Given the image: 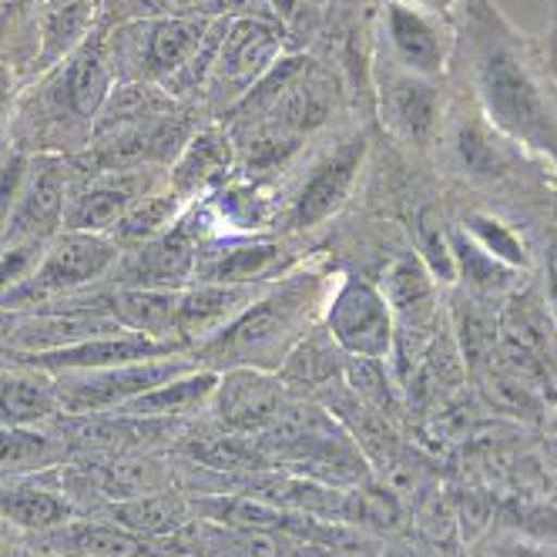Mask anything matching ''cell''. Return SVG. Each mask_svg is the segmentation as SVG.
Masks as SVG:
<instances>
[{"instance_id": "obj_1", "label": "cell", "mask_w": 557, "mask_h": 557, "mask_svg": "<svg viewBox=\"0 0 557 557\" xmlns=\"http://www.w3.org/2000/svg\"><path fill=\"white\" fill-rule=\"evenodd\" d=\"M476 82H481L487 114L510 138L557 158V125L550 117V108L528 67L517 61V54L507 45L494 41V37H481V48H476Z\"/></svg>"}, {"instance_id": "obj_2", "label": "cell", "mask_w": 557, "mask_h": 557, "mask_svg": "<svg viewBox=\"0 0 557 557\" xmlns=\"http://www.w3.org/2000/svg\"><path fill=\"white\" fill-rule=\"evenodd\" d=\"M117 259H122V249L111 243V235L58 232L45 249V259L30 272V278H24L8 296H0V309L14 312V309L48 306L64 296H74L85 286L98 283V278H104Z\"/></svg>"}, {"instance_id": "obj_3", "label": "cell", "mask_w": 557, "mask_h": 557, "mask_svg": "<svg viewBox=\"0 0 557 557\" xmlns=\"http://www.w3.org/2000/svg\"><path fill=\"white\" fill-rule=\"evenodd\" d=\"M206 24L191 17H158L117 27L108 37L114 74L125 82H172L206 37Z\"/></svg>"}, {"instance_id": "obj_4", "label": "cell", "mask_w": 557, "mask_h": 557, "mask_svg": "<svg viewBox=\"0 0 557 557\" xmlns=\"http://www.w3.org/2000/svg\"><path fill=\"white\" fill-rule=\"evenodd\" d=\"M188 370H191V363L172 360V356H165V360L108 367V370H74V373H64L61 380H54L58 410L64 417L111 413L122 404L135 400V396L185 376Z\"/></svg>"}, {"instance_id": "obj_5", "label": "cell", "mask_w": 557, "mask_h": 557, "mask_svg": "<svg viewBox=\"0 0 557 557\" xmlns=\"http://www.w3.org/2000/svg\"><path fill=\"white\" fill-rule=\"evenodd\" d=\"M154 191V175L148 165L91 172L82 185L67 188L61 232H111L125 212H132L145 195Z\"/></svg>"}, {"instance_id": "obj_6", "label": "cell", "mask_w": 557, "mask_h": 557, "mask_svg": "<svg viewBox=\"0 0 557 557\" xmlns=\"http://www.w3.org/2000/svg\"><path fill=\"white\" fill-rule=\"evenodd\" d=\"M67 188V165L61 158H41L37 165H30L8 228L0 235V246L8 249L21 243H51L64 222Z\"/></svg>"}, {"instance_id": "obj_7", "label": "cell", "mask_w": 557, "mask_h": 557, "mask_svg": "<svg viewBox=\"0 0 557 557\" xmlns=\"http://www.w3.org/2000/svg\"><path fill=\"white\" fill-rule=\"evenodd\" d=\"M182 339H154L145 333H117V336H98L85 339L77 346L51 349V352H11V360L30 370H108V367H125L141 360H165V356L178 352Z\"/></svg>"}, {"instance_id": "obj_8", "label": "cell", "mask_w": 557, "mask_h": 557, "mask_svg": "<svg viewBox=\"0 0 557 557\" xmlns=\"http://www.w3.org/2000/svg\"><path fill=\"white\" fill-rule=\"evenodd\" d=\"M111 77L114 67L108 54V37L95 30L67 54L64 67L51 77V91L58 104L67 108L71 122H85L95 128V117L111 98Z\"/></svg>"}, {"instance_id": "obj_9", "label": "cell", "mask_w": 557, "mask_h": 557, "mask_svg": "<svg viewBox=\"0 0 557 557\" xmlns=\"http://www.w3.org/2000/svg\"><path fill=\"white\" fill-rule=\"evenodd\" d=\"M117 333H125V326L114 315L95 309H41L27 320L0 326V336H4L11 352H51Z\"/></svg>"}, {"instance_id": "obj_10", "label": "cell", "mask_w": 557, "mask_h": 557, "mask_svg": "<svg viewBox=\"0 0 557 557\" xmlns=\"http://www.w3.org/2000/svg\"><path fill=\"white\" fill-rule=\"evenodd\" d=\"M195 246L185 225L162 232L151 243H141L128 252H122L111 265V283L114 286H132V289H175L178 283L195 272Z\"/></svg>"}, {"instance_id": "obj_11", "label": "cell", "mask_w": 557, "mask_h": 557, "mask_svg": "<svg viewBox=\"0 0 557 557\" xmlns=\"http://www.w3.org/2000/svg\"><path fill=\"white\" fill-rule=\"evenodd\" d=\"M330 330L339 339V346L349 349L352 356L383 360L389 349V336H393L386 299L373 286L360 283V278H349L339 289V296L333 299Z\"/></svg>"}, {"instance_id": "obj_12", "label": "cell", "mask_w": 557, "mask_h": 557, "mask_svg": "<svg viewBox=\"0 0 557 557\" xmlns=\"http://www.w3.org/2000/svg\"><path fill=\"white\" fill-rule=\"evenodd\" d=\"M165 541H151L141 534H132L108 521H67L54 531L37 534V547L64 554V557H162L175 554L172 547H162Z\"/></svg>"}, {"instance_id": "obj_13", "label": "cell", "mask_w": 557, "mask_h": 557, "mask_svg": "<svg viewBox=\"0 0 557 557\" xmlns=\"http://www.w3.org/2000/svg\"><path fill=\"white\" fill-rule=\"evenodd\" d=\"M363 154H367V141L352 138V141L339 145L326 162L309 175V182L302 185L296 206H293V215H289L293 228L320 225L326 215H333L343 206V198L349 195L356 172H360Z\"/></svg>"}, {"instance_id": "obj_14", "label": "cell", "mask_w": 557, "mask_h": 557, "mask_svg": "<svg viewBox=\"0 0 557 557\" xmlns=\"http://www.w3.org/2000/svg\"><path fill=\"white\" fill-rule=\"evenodd\" d=\"M0 517L24 531L45 534L54 531L67 521H74V504L45 484H37V476L30 481H0Z\"/></svg>"}, {"instance_id": "obj_15", "label": "cell", "mask_w": 557, "mask_h": 557, "mask_svg": "<svg viewBox=\"0 0 557 557\" xmlns=\"http://www.w3.org/2000/svg\"><path fill=\"white\" fill-rule=\"evenodd\" d=\"M296 302H299V286H289L283 296L252 306L249 312L238 315L228 330H222V336H215L209 346H202V352L206 356H225V352L249 356L256 346H265L278 336V330L289 323V312L296 309Z\"/></svg>"}, {"instance_id": "obj_16", "label": "cell", "mask_w": 557, "mask_h": 557, "mask_svg": "<svg viewBox=\"0 0 557 557\" xmlns=\"http://www.w3.org/2000/svg\"><path fill=\"white\" fill-rule=\"evenodd\" d=\"M95 11H98V0H45L41 21H37L41 45H37L34 67L45 71L82 45L91 34Z\"/></svg>"}, {"instance_id": "obj_17", "label": "cell", "mask_w": 557, "mask_h": 557, "mask_svg": "<svg viewBox=\"0 0 557 557\" xmlns=\"http://www.w3.org/2000/svg\"><path fill=\"white\" fill-rule=\"evenodd\" d=\"M178 289H132L114 286L108 293V312L132 333H145L154 339H169L178 320Z\"/></svg>"}, {"instance_id": "obj_18", "label": "cell", "mask_w": 557, "mask_h": 557, "mask_svg": "<svg viewBox=\"0 0 557 557\" xmlns=\"http://www.w3.org/2000/svg\"><path fill=\"white\" fill-rule=\"evenodd\" d=\"M108 524H117L132 534L165 541L188 521V504L175 494H138L128 500H114L101 510Z\"/></svg>"}, {"instance_id": "obj_19", "label": "cell", "mask_w": 557, "mask_h": 557, "mask_svg": "<svg viewBox=\"0 0 557 557\" xmlns=\"http://www.w3.org/2000/svg\"><path fill=\"white\" fill-rule=\"evenodd\" d=\"M283 407V393L278 386L259 373L238 370L219 386V413L238 430H256L278 417Z\"/></svg>"}, {"instance_id": "obj_20", "label": "cell", "mask_w": 557, "mask_h": 557, "mask_svg": "<svg viewBox=\"0 0 557 557\" xmlns=\"http://www.w3.org/2000/svg\"><path fill=\"white\" fill-rule=\"evenodd\" d=\"M278 51V34L262 21H238L225 30L222 51L215 58V71L228 82H249L262 74Z\"/></svg>"}, {"instance_id": "obj_21", "label": "cell", "mask_w": 557, "mask_h": 557, "mask_svg": "<svg viewBox=\"0 0 557 557\" xmlns=\"http://www.w3.org/2000/svg\"><path fill=\"white\" fill-rule=\"evenodd\" d=\"M386 27H389L393 51L400 54L407 67H413L417 74H436L444 67V37L420 11L407 4H389Z\"/></svg>"}, {"instance_id": "obj_22", "label": "cell", "mask_w": 557, "mask_h": 557, "mask_svg": "<svg viewBox=\"0 0 557 557\" xmlns=\"http://www.w3.org/2000/svg\"><path fill=\"white\" fill-rule=\"evenodd\" d=\"M228 138L219 132H198L185 141V148L178 151V162L172 169V191L178 198H188L195 191H202L206 185H212L215 178L225 175L228 169Z\"/></svg>"}, {"instance_id": "obj_23", "label": "cell", "mask_w": 557, "mask_h": 557, "mask_svg": "<svg viewBox=\"0 0 557 557\" xmlns=\"http://www.w3.org/2000/svg\"><path fill=\"white\" fill-rule=\"evenodd\" d=\"M219 376L215 373H191V376H178L165 386H154L135 400L122 404L111 413H122V417H145V420H172L182 417L188 410H195L206 396L215 389Z\"/></svg>"}, {"instance_id": "obj_24", "label": "cell", "mask_w": 557, "mask_h": 557, "mask_svg": "<svg viewBox=\"0 0 557 557\" xmlns=\"http://www.w3.org/2000/svg\"><path fill=\"white\" fill-rule=\"evenodd\" d=\"M54 417H61L54 383H45L37 376L0 373V426L51 423Z\"/></svg>"}, {"instance_id": "obj_25", "label": "cell", "mask_w": 557, "mask_h": 557, "mask_svg": "<svg viewBox=\"0 0 557 557\" xmlns=\"http://www.w3.org/2000/svg\"><path fill=\"white\" fill-rule=\"evenodd\" d=\"M249 293L238 286H215V283H202L198 289L182 293L178 299V320H175V333L178 339H191L195 333H206L212 326H219L225 315L243 302Z\"/></svg>"}, {"instance_id": "obj_26", "label": "cell", "mask_w": 557, "mask_h": 557, "mask_svg": "<svg viewBox=\"0 0 557 557\" xmlns=\"http://www.w3.org/2000/svg\"><path fill=\"white\" fill-rule=\"evenodd\" d=\"M182 198L175 191H151L141 202L117 219V225L111 228V243L117 249H135L141 243H151L162 232H169V225L178 219Z\"/></svg>"}, {"instance_id": "obj_27", "label": "cell", "mask_w": 557, "mask_h": 557, "mask_svg": "<svg viewBox=\"0 0 557 557\" xmlns=\"http://www.w3.org/2000/svg\"><path fill=\"white\" fill-rule=\"evenodd\" d=\"M275 262H278V246L262 243V246H243V249L222 252L209 262L195 259V275L202 278V283H215V286H243L265 275Z\"/></svg>"}, {"instance_id": "obj_28", "label": "cell", "mask_w": 557, "mask_h": 557, "mask_svg": "<svg viewBox=\"0 0 557 557\" xmlns=\"http://www.w3.org/2000/svg\"><path fill=\"white\" fill-rule=\"evenodd\" d=\"M64 447L30 426H0V481L51 463Z\"/></svg>"}, {"instance_id": "obj_29", "label": "cell", "mask_w": 557, "mask_h": 557, "mask_svg": "<svg viewBox=\"0 0 557 557\" xmlns=\"http://www.w3.org/2000/svg\"><path fill=\"white\" fill-rule=\"evenodd\" d=\"M389 108H393V122L410 138H423L433 128L436 98L423 82H417V77H400V82L393 85Z\"/></svg>"}, {"instance_id": "obj_30", "label": "cell", "mask_w": 557, "mask_h": 557, "mask_svg": "<svg viewBox=\"0 0 557 557\" xmlns=\"http://www.w3.org/2000/svg\"><path fill=\"white\" fill-rule=\"evenodd\" d=\"M27 172H30V158L21 148L0 151V235H4V228H8V219H11L17 198H21Z\"/></svg>"}, {"instance_id": "obj_31", "label": "cell", "mask_w": 557, "mask_h": 557, "mask_svg": "<svg viewBox=\"0 0 557 557\" xmlns=\"http://www.w3.org/2000/svg\"><path fill=\"white\" fill-rule=\"evenodd\" d=\"M48 243H21V246H8L0 252V296H8L11 289H17L24 278H30V272L37 269V262L45 259Z\"/></svg>"}, {"instance_id": "obj_32", "label": "cell", "mask_w": 557, "mask_h": 557, "mask_svg": "<svg viewBox=\"0 0 557 557\" xmlns=\"http://www.w3.org/2000/svg\"><path fill=\"white\" fill-rule=\"evenodd\" d=\"M470 228L484 238V246L491 249V256H500L507 262H524V249L517 246V238L494 219H484V215H473L470 219Z\"/></svg>"}, {"instance_id": "obj_33", "label": "cell", "mask_w": 557, "mask_h": 557, "mask_svg": "<svg viewBox=\"0 0 557 557\" xmlns=\"http://www.w3.org/2000/svg\"><path fill=\"white\" fill-rule=\"evenodd\" d=\"M420 249L430 259V269L444 278H454V259H450V246L444 232L430 222V215H420Z\"/></svg>"}, {"instance_id": "obj_34", "label": "cell", "mask_w": 557, "mask_h": 557, "mask_svg": "<svg viewBox=\"0 0 557 557\" xmlns=\"http://www.w3.org/2000/svg\"><path fill=\"white\" fill-rule=\"evenodd\" d=\"M37 0H0V37H4L27 11H34Z\"/></svg>"}, {"instance_id": "obj_35", "label": "cell", "mask_w": 557, "mask_h": 557, "mask_svg": "<svg viewBox=\"0 0 557 557\" xmlns=\"http://www.w3.org/2000/svg\"><path fill=\"white\" fill-rule=\"evenodd\" d=\"M11 104H14V71L0 61V125L8 122Z\"/></svg>"}, {"instance_id": "obj_36", "label": "cell", "mask_w": 557, "mask_h": 557, "mask_svg": "<svg viewBox=\"0 0 557 557\" xmlns=\"http://www.w3.org/2000/svg\"><path fill=\"white\" fill-rule=\"evenodd\" d=\"M550 302H554V312H557V269L550 272Z\"/></svg>"}, {"instance_id": "obj_37", "label": "cell", "mask_w": 557, "mask_h": 557, "mask_svg": "<svg viewBox=\"0 0 557 557\" xmlns=\"http://www.w3.org/2000/svg\"><path fill=\"white\" fill-rule=\"evenodd\" d=\"M413 4H423V8H444L447 0H413Z\"/></svg>"}]
</instances>
